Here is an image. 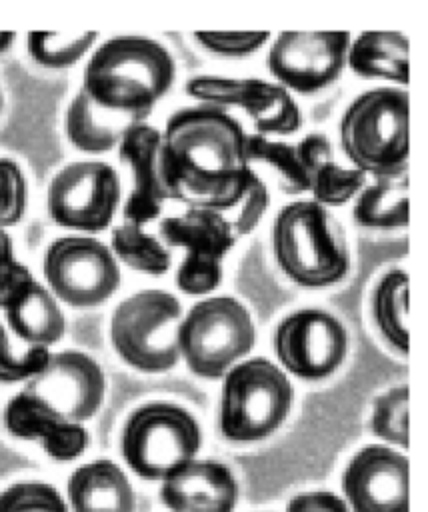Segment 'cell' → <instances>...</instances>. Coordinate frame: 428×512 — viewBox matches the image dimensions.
Returning a JSON list of instances; mask_svg holds the SVG:
<instances>
[{"mask_svg":"<svg viewBox=\"0 0 428 512\" xmlns=\"http://www.w3.org/2000/svg\"><path fill=\"white\" fill-rule=\"evenodd\" d=\"M32 282H34V276L24 264L16 260L4 264L0 268V308L6 310L8 304Z\"/></svg>","mask_w":428,"mask_h":512,"instance_id":"cell-38","label":"cell"},{"mask_svg":"<svg viewBox=\"0 0 428 512\" xmlns=\"http://www.w3.org/2000/svg\"><path fill=\"white\" fill-rule=\"evenodd\" d=\"M268 204H270L268 188L260 180V176L250 168L248 176H246V184H244L242 196H240V200L236 204L238 212H236L234 220H230L234 234L236 236L250 234L258 226V222L262 220Z\"/></svg>","mask_w":428,"mask_h":512,"instance_id":"cell-34","label":"cell"},{"mask_svg":"<svg viewBox=\"0 0 428 512\" xmlns=\"http://www.w3.org/2000/svg\"><path fill=\"white\" fill-rule=\"evenodd\" d=\"M72 512H134L136 496L128 476L112 460H94L68 478Z\"/></svg>","mask_w":428,"mask_h":512,"instance_id":"cell-20","label":"cell"},{"mask_svg":"<svg viewBox=\"0 0 428 512\" xmlns=\"http://www.w3.org/2000/svg\"><path fill=\"white\" fill-rule=\"evenodd\" d=\"M342 492L352 512H408V458L370 444L342 472Z\"/></svg>","mask_w":428,"mask_h":512,"instance_id":"cell-15","label":"cell"},{"mask_svg":"<svg viewBox=\"0 0 428 512\" xmlns=\"http://www.w3.org/2000/svg\"><path fill=\"white\" fill-rule=\"evenodd\" d=\"M188 94L204 104L238 106L254 122L260 136L292 134L302 126V112L290 92L260 78L196 76L186 86Z\"/></svg>","mask_w":428,"mask_h":512,"instance_id":"cell-13","label":"cell"},{"mask_svg":"<svg viewBox=\"0 0 428 512\" xmlns=\"http://www.w3.org/2000/svg\"><path fill=\"white\" fill-rule=\"evenodd\" d=\"M26 200L28 190L20 166L10 158H0V228L20 222Z\"/></svg>","mask_w":428,"mask_h":512,"instance_id":"cell-33","label":"cell"},{"mask_svg":"<svg viewBox=\"0 0 428 512\" xmlns=\"http://www.w3.org/2000/svg\"><path fill=\"white\" fill-rule=\"evenodd\" d=\"M4 426L14 438L38 442L44 452L58 462L78 458L90 442V434L82 424L66 420L26 390L12 396L6 404Z\"/></svg>","mask_w":428,"mask_h":512,"instance_id":"cell-16","label":"cell"},{"mask_svg":"<svg viewBox=\"0 0 428 512\" xmlns=\"http://www.w3.org/2000/svg\"><path fill=\"white\" fill-rule=\"evenodd\" d=\"M348 66L366 78L408 82V40L400 32L370 30L350 42Z\"/></svg>","mask_w":428,"mask_h":512,"instance_id":"cell-24","label":"cell"},{"mask_svg":"<svg viewBox=\"0 0 428 512\" xmlns=\"http://www.w3.org/2000/svg\"><path fill=\"white\" fill-rule=\"evenodd\" d=\"M194 38L210 52L222 54V56H246L256 52L268 38L270 32H216V30H198L194 32Z\"/></svg>","mask_w":428,"mask_h":512,"instance_id":"cell-35","label":"cell"},{"mask_svg":"<svg viewBox=\"0 0 428 512\" xmlns=\"http://www.w3.org/2000/svg\"><path fill=\"white\" fill-rule=\"evenodd\" d=\"M350 42L346 30L282 32L268 52V68L280 86L310 94L340 76Z\"/></svg>","mask_w":428,"mask_h":512,"instance_id":"cell-12","label":"cell"},{"mask_svg":"<svg viewBox=\"0 0 428 512\" xmlns=\"http://www.w3.org/2000/svg\"><path fill=\"white\" fill-rule=\"evenodd\" d=\"M10 330L30 346L56 344L66 330L64 314L54 296L36 280L28 284L6 308Z\"/></svg>","mask_w":428,"mask_h":512,"instance_id":"cell-23","label":"cell"},{"mask_svg":"<svg viewBox=\"0 0 428 512\" xmlns=\"http://www.w3.org/2000/svg\"><path fill=\"white\" fill-rule=\"evenodd\" d=\"M294 390L288 376L266 358L234 364L224 374L220 432L230 442H256L286 420Z\"/></svg>","mask_w":428,"mask_h":512,"instance_id":"cell-5","label":"cell"},{"mask_svg":"<svg viewBox=\"0 0 428 512\" xmlns=\"http://www.w3.org/2000/svg\"><path fill=\"white\" fill-rule=\"evenodd\" d=\"M220 282H222V262L184 258L176 272L178 288L184 294H192V296L208 294Z\"/></svg>","mask_w":428,"mask_h":512,"instance_id":"cell-36","label":"cell"},{"mask_svg":"<svg viewBox=\"0 0 428 512\" xmlns=\"http://www.w3.org/2000/svg\"><path fill=\"white\" fill-rule=\"evenodd\" d=\"M272 248L278 268L306 288L336 284L350 270V250L340 222L314 200H298L278 212Z\"/></svg>","mask_w":428,"mask_h":512,"instance_id":"cell-3","label":"cell"},{"mask_svg":"<svg viewBox=\"0 0 428 512\" xmlns=\"http://www.w3.org/2000/svg\"><path fill=\"white\" fill-rule=\"evenodd\" d=\"M202 444L196 418L182 406L152 402L136 408L122 430L120 450L144 480H166L194 460Z\"/></svg>","mask_w":428,"mask_h":512,"instance_id":"cell-6","label":"cell"},{"mask_svg":"<svg viewBox=\"0 0 428 512\" xmlns=\"http://www.w3.org/2000/svg\"><path fill=\"white\" fill-rule=\"evenodd\" d=\"M370 426L374 436L408 448V386L390 388L374 400Z\"/></svg>","mask_w":428,"mask_h":512,"instance_id":"cell-30","label":"cell"},{"mask_svg":"<svg viewBox=\"0 0 428 512\" xmlns=\"http://www.w3.org/2000/svg\"><path fill=\"white\" fill-rule=\"evenodd\" d=\"M0 110H2V92H0Z\"/></svg>","mask_w":428,"mask_h":512,"instance_id":"cell-41","label":"cell"},{"mask_svg":"<svg viewBox=\"0 0 428 512\" xmlns=\"http://www.w3.org/2000/svg\"><path fill=\"white\" fill-rule=\"evenodd\" d=\"M256 342L250 312L230 296L202 300L190 308L178 328L180 356L202 378L224 376Z\"/></svg>","mask_w":428,"mask_h":512,"instance_id":"cell-8","label":"cell"},{"mask_svg":"<svg viewBox=\"0 0 428 512\" xmlns=\"http://www.w3.org/2000/svg\"><path fill=\"white\" fill-rule=\"evenodd\" d=\"M144 120L146 116L142 114L104 108L80 88L66 110V134L78 150L96 154L120 144L122 136Z\"/></svg>","mask_w":428,"mask_h":512,"instance_id":"cell-22","label":"cell"},{"mask_svg":"<svg viewBox=\"0 0 428 512\" xmlns=\"http://www.w3.org/2000/svg\"><path fill=\"white\" fill-rule=\"evenodd\" d=\"M50 360V352L44 346H30L24 352H16L8 340L4 326L0 324V382H20L30 380Z\"/></svg>","mask_w":428,"mask_h":512,"instance_id":"cell-32","label":"cell"},{"mask_svg":"<svg viewBox=\"0 0 428 512\" xmlns=\"http://www.w3.org/2000/svg\"><path fill=\"white\" fill-rule=\"evenodd\" d=\"M180 316L182 306L170 292L142 290L132 294L112 314V346L126 364L140 372H166L180 360Z\"/></svg>","mask_w":428,"mask_h":512,"instance_id":"cell-7","label":"cell"},{"mask_svg":"<svg viewBox=\"0 0 428 512\" xmlns=\"http://www.w3.org/2000/svg\"><path fill=\"white\" fill-rule=\"evenodd\" d=\"M0 512H68V506L52 484L16 482L0 492Z\"/></svg>","mask_w":428,"mask_h":512,"instance_id":"cell-31","label":"cell"},{"mask_svg":"<svg viewBox=\"0 0 428 512\" xmlns=\"http://www.w3.org/2000/svg\"><path fill=\"white\" fill-rule=\"evenodd\" d=\"M24 390L66 420L82 424L102 406L106 380L96 360L78 350H64L50 354L44 370L30 378Z\"/></svg>","mask_w":428,"mask_h":512,"instance_id":"cell-14","label":"cell"},{"mask_svg":"<svg viewBox=\"0 0 428 512\" xmlns=\"http://www.w3.org/2000/svg\"><path fill=\"white\" fill-rule=\"evenodd\" d=\"M286 512H350L346 502L326 490L304 492L286 504Z\"/></svg>","mask_w":428,"mask_h":512,"instance_id":"cell-37","label":"cell"},{"mask_svg":"<svg viewBox=\"0 0 428 512\" xmlns=\"http://www.w3.org/2000/svg\"><path fill=\"white\" fill-rule=\"evenodd\" d=\"M42 268L52 292L74 308L98 306L120 286V268L110 248L86 236L54 240Z\"/></svg>","mask_w":428,"mask_h":512,"instance_id":"cell-9","label":"cell"},{"mask_svg":"<svg viewBox=\"0 0 428 512\" xmlns=\"http://www.w3.org/2000/svg\"><path fill=\"white\" fill-rule=\"evenodd\" d=\"M274 350L290 374L302 380H322L344 362L348 332L330 312L304 308L278 324Z\"/></svg>","mask_w":428,"mask_h":512,"instance_id":"cell-11","label":"cell"},{"mask_svg":"<svg viewBox=\"0 0 428 512\" xmlns=\"http://www.w3.org/2000/svg\"><path fill=\"white\" fill-rule=\"evenodd\" d=\"M112 254L126 266L144 274H164L170 268L168 248L140 226L124 222L112 230Z\"/></svg>","mask_w":428,"mask_h":512,"instance_id":"cell-28","label":"cell"},{"mask_svg":"<svg viewBox=\"0 0 428 512\" xmlns=\"http://www.w3.org/2000/svg\"><path fill=\"white\" fill-rule=\"evenodd\" d=\"M408 276L404 270H388L372 294V316L382 336L402 354L408 352Z\"/></svg>","mask_w":428,"mask_h":512,"instance_id":"cell-26","label":"cell"},{"mask_svg":"<svg viewBox=\"0 0 428 512\" xmlns=\"http://www.w3.org/2000/svg\"><path fill=\"white\" fill-rule=\"evenodd\" d=\"M174 76V58L160 42L146 36H116L92 54L82 88L104 108L148 118Z\"/></svg>","mask_w":428,"mask_h":512,"instance_id":"cell-2","label":"cell"},{"mask_svg":"<svg viewBox=\"0 0 428 512\" xmlns=\"http://www.w3.org/2000/svg\"><path fill=\"white\" fill-rule=\"evenodd\" d=\"M14 260V246H12V238L4 232V228H0V268L8 262Z\"/></svg>","mask_w":428,"mask_h":512,"instance_id":"cell-39","label":"cell"},{"mask_svg":"<svg viewBox=\"0 0 428 512\" xmlns=\"http://www.w3.org/2000/svg\"><path fill=\"white\" fill-rule=\"evenodd\" d=\"M158 232L166 246L186 248V258L208 262H222L238 240L230 220L222 212L206 208H190L180 216L164 218Z\"/></svg>","mask_w":428,"mask_h":512,"instance_id":"cell-19","label":"cell"},{"mask_svg":"<svg viewBox=\"0 0 428 512\" xmlns=\"http://www.w3.org/2000/svg\"><path fill=\"white\" fill-rule=\"evenodd\" d=\"M308 176V192L322 206H340L354 198L366 184L358 168H342L334 160V148L324 134H308L296 144Z\"/></svg>","mask_w":428,"mask_h":512,"instance_id":"cell-21","label":"cell"},{"mask_svg":"<svg viewBox=\"0 0 428 512\" xmlns=\"http://www.w3.org/2000/svg\"><path fill=\"white\" fill-rule=\"evenodd\" d=\"M244 154L248 164L252 160L270 164L278 174V186L286 194L308 192V176L298 154L296 144L268 140L260 134H246Z\"/></svg>","mask_w":428,"mask_h":512,"instance_id":"cell-27","label":"cell"},{"mask_svg":"<svg viewBox=\"0 0 428 512\" xmlns=\"http://www.w3.org/2000/svg\"><path fill=\"white\" fill-rule=\"evenodd\" d=\"M160 500L172 512H234L238 482L214 460H192L162 480Z\"/></svg>","mask_w":428,"mask_h":512,"instance_id":"cell-17","label":"cell"},{"mask_svg":"<svg viewBox=\"0 0 428 512\" xmlns=\"http://www.w3.org/2000/svg\"><path fill=\"white\" fill-rule=\"evenodd\" d=\"M354 220L366 228H404L408 224V176H376L354 204Z\"/></svg>","mask_w":428,"mask_h":512,"instance_id":"cell-25","label":"cell"},{"mask_svg":"<svg viewBox=\"0 0 428 512\" xmlns=\"http://www.w3.org/2000/svg\"><path fill=\"white\" fill-rule=\"evenodd\" d=\"M160 142L162 132L142 122L132 126L118 144L120 160L130 166L134 178V188L124 204V218L136 226L154 220L162 212V202L166 200L158 170Z\"/></svg>","mask_w":428,"mask_h":512,"instance_id":"cell-18","label":"cell"},{"mask_svg":"<svg viewBox=\"0 0 428 512\" xmlns=\"http://www.w3.org/2000/svg\"><path fill=\"white\" fill-rule=\"evenodd\" d=\"M98 34L90 32H30L28 52L46 68H68L78 62L96 42Z\"/></svg>","mask_w":428,"mask_h":512,"instance_id":"cell-29","label":"cell"},{"mask_svg":"<svg viewBox=\"0 0 428 512\" xmlns=\"http://www.w3.org/2000/svg\"><path fill=\"white\" fill-rule=\"evenodd\" d=\"M118 202V174L100 160L72 162L48 186V214L64 228L100 232L112 222Z\"/></svg>","mask_w":428,"mask_h":512,"instance_id":"cell-10","label":"cell"},{"mask_svg":"<svg viewBox=\"0 0 428 512\" xmlns=\"http://www.w3.org/2000/svg\"><path fill=\"white\" fill-rule=\"evenodd\" d=\"M14 38H16L14 32H0V54L6 52V50L12 46Z\"/></svg>","mask_w":428,"mask_h":512,"instance_id":"cell-40","label":"cell"},{"mask_svg":"<svg viewBox=\"0 0 428 512\" xmlns=\"http://www.w3.org/2000/svg\"><path fill=\"white\" fill-rule=\"evenodd\" d=\"M244 138L240 122L220 106L176 110L162 132L158 156L166 198L218 212L234 208L250 170Z\"/></svg>","mask_w":428,"mask_h":512,"instance_id":"cell-1","label":"cell"},{"mask_svg":"<svg viewBox=\"0 0 428 512\" xmlns=\"http://www.w3.org/2000/svg\"><path fill=\"white\" fill-rule=\"evenodd\" d=\"M340 144L354 168L396 176L408 166V92L372 88L352 100L340 120Z\"/></svg>","mask_w":428,"mask_h":512,"instance_id":"cell-4","label":"cell"}]
</instances>
